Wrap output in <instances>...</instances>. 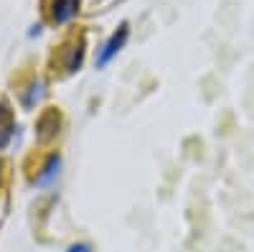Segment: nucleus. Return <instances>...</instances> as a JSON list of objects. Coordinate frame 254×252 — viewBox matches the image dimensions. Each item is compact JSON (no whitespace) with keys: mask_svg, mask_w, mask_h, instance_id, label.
Masks as SVG:
<instances>
[{"mask_svg":"<svg viewBox=\"0 0 254 252\" xmlns=\"http://www.w3.org/2000/svg\"><path fill=\"white\" fill-rule=\"evenodd\" d=\"M59 166H61V158L59 156H51L44 166V171L36 176V186H49L56 176H59Z\"/></svg>","mask_w":254,"mask_h":252,"instance_id":"5","label":"nucleus"},{"mask_svg":"<svg viewBox=\"0 0 254 252\" xmlns=\"http://www.w3.org/2000/svg\"><path fill=\"white\" fill-rule=\"evenodd\" d=\"M31 89H33V92L23 97V104H26V107H33V104H36V102H41V97L46 94V92H44V84H41V82H36Z\"/></svg>","mask_w":254,"mask_h":252,"instance_id":"6","label":"nucleus"},{"mask_svg":"<svg viewBox=\"0 0 254 252\" xmlns=\"http://www.w3.org/2000/svg\"><path fill=\"white\" fill-rule=\"evenodd\" d=\"M79 10V0H54V10H51V20L56 23H66L69 18H74Z\"/></svg>","mask_w":254,"mask_h":252,"instance_id":"3","label":"nucleus"},{"mask_svg":"<svg viewBox=\"0 0 254 252\" xmlns=\"http://www.w3.org/2000/svg\"><path fill=\"white\" fill-rule=\"evenodd\" d=\"M0 168H3V166H0Z\"/></svg>","mask_w":254,"mask_h":252,"instance_id":"8","label":"nucleus"},{"mask_svg":"<svg viewBox=\"0 0 254 252\" xmlns=\"http://www.w3.org/2000/svg\"><path fill=\"white\" fill-rule=\"evenodd\" d=\"M66 252H92V245H87V242H76V245H71Z\"/></svg>","mask_w":254,"mask_h":252,"instance_id":"7","label":"nucleus"},{"mask_svg":"<svg viewBox=\"0 0 254 252\" xmlns=\"http://www.w3.org/2000/svg\"><path fill=\"white\" fill-rule=\"evenodd\" d=\"M69 49L71 51H69V59L64 61V69H66V72H76L81 67V59H84V38L81 36H79V41L74 38Z\"/></svg>","mask_w":254,"mask_h":252,"instance_id":"4","label":"nucleus"},{"mask_svg":"<svg viewBox=\"0 0 254 252\" xmlns=\"http://www.w3.org/2000/svg\"><path fill=\"white\" fill-rule=\"evenodd\" d=\"M13 130H15V117H13V110L8 107L5 102H0V151L5 148L13 138Z\"/></svg>","mask_w":254,"mask_h":252,"instance_id":"2","label":"nucleus"},{"mask_svg":"<svg viewBox=\"0 0 254 252\" xmlns=\"http://www.w3.org/2000/svg\"><path fill=\"white\" fill-rule=\"evenodd\" d=\"M127 38H130V26H127V23H122L112 36H110V41H107V44H104L102 46V51H99V56H97V67L99 69H104V67H107L110 64V61L125 49V44H127Z\"/></svg>","mask_w":254,"mask_h":252,"instance_id":"1","label":"nucleus"}]
</instances>
